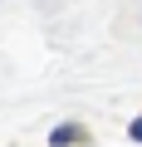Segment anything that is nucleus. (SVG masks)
Here are the masks:
<instances>
[{
  "instance_id": "f257e3e1",
  "label": "nucleus",
  "mask_w": 142,
  "mask_h": 147,
  "mask_svg": "<svg viewBox=\"0 0 142 147\" xmlns=\"http://www.w3.org/2000/svg\"><path fill=\"white\" fill-rule=\"evenodd\" d=\"M83 137H88L83 127H54V132H49V142H54V147H59V142H83Z\"/></svg>"
},
{
  "instance_id": "f03ea898",
  "label": "nucleus",
  "mask_w": 142,
  "mask_h": 147,
  "mask_svg": "<svg viewBox=\"0 0 142 147\" xmlns=\"http://www.w3.org/2000/svg\"><path fill=\"white\" fill-rule=\"evenodd\" d=\"M127 137H132V142H142V118H137V123L127 127Z\"/></svg>"
}]
</instances>
